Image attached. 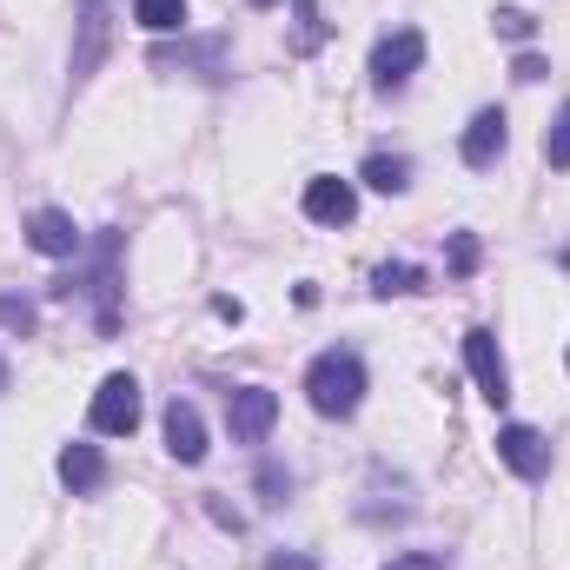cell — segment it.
I'll use <instances>...</instances> for the list:
<instances>
[{"label":"cell","mask_w":570,"mask_h":570,"mask_svg":"<svg viewBox=\"0 0 570 570\" xmlns=\"http://www.w3.org/2000/svg\"><path fill=\"white\" fill-rule=\"evenodd\" d=\"M27 246H33L40 259H80V253H87V233L73 226V213L33 206V213H27Z\"/></svg>","instance_id":"52a82bcc"},{"label":"cell","mask_w":570,"mask_h":570,"mask_svg":"<svg viewBox=\"0 0 570 570\" xmlns=\"http://www.w3.org/2000/svg\"><path fill=\"white\" fill-rule=\"evenodd\" d=\"M464 365H471V379H478V392H484L491 405H504V399H511V365H504V352H498V332H491V325H471V332H464Z\"/></svg>","instance_id":"ba28073f"},{"label":"cell","mask_w":570,"mask_h":570,"mask_svg":"<svg viewBox=\"0 0 570 570\" xmlns=\"http://www.w3.org/2000/svg\"><path fill=\"white\" fill-rule=\"evenodd\" d=\"M558 259H564V266H570V246H564V253H558Z\"/></svg>","instance_id":"484cf974"},{"label":"cell","mask_w":570,"mask_h":570,"mask_svg":"<svg viewBox=\"0 0 570 570\" xmlns=\"http://www.w3.org/2000/svg\"><path fill=\"white\" fill-rule=\"evenodd\" d=\"M153 67L159 73H199V80H226V33L213 40H193V47H153Z\"/></svg>","instance_id":"8fae6325"},{"label":"cell","mask_w":570,"mask_h":570,"mask_svg":"<svg viewBox=\"0 0 570 570\" xmlns=\"http://www.w3.org/2000/svg\"><path fill=\"white\" fill-rule=\"evenodd\" d=\"M305 219L312 226H352L358 219V186L352 179H338V173H318V179H305Z\"/></svg>","instance_id":"9c48e42d"},{"label":"cell","mask_w":570,"mask_h":570,"mask_svg":"<svg viewBox=\"0 0 570 570\" xmlns=\"http://www.w3.org/2000/svg\"><path fill=\"white\" fill-rule=\"evenodd\" d=\"M498 458H504V471L511 478H524V484H544L551 478V438L538 425H498Z\"/></svg>","instance_id":"5b68a950"},{"label":"cell","mask_w":570,"mask_h":570,"mask_svg":"<svg viewBox=\"0 0 570 570\" xmlns=\"http://www.w3.org/2000/svg\"><path fill=\"white\" fill-rule=\"evenodd\" d=\"M419 67H425V33L419 27H399V33H385L372 47V87L379 94H405Z\"/></svg>","instance_id":"277c9868"},{"label":"cell","mask_w":570,"mask_h":570,"mask_svg":"<svg viewBox=\"0 0 570 570\" xmlns=\"http://www.w3.org/2000/svg\"><path fill=\"white\" fill-rule=\"evenodd\" d=\"M385 570H451V551H399Z\"/></svg>","instance_id":"7402d4cb"},{"label":"cell","mask_w":570,"mask_h":570,"mask_svg":"<svg viewBox=\"0 0 570 570\" xmlns=\"http://www.w3.org/2000/svg\"><path fill=\"white\" fill-rule=\"evenodd\" d=\"M0 332H13V338H33V332H40V312H33V298H20V292H0Z\"/></svg>","instance_id":"2e32d148"},{"label":"cell","mask_w":570,"mask_h":570,"mask_svg":"<svg viewBox=\"0 0 570 570\" xmlns=\"http://www.w3.org/2000/svg\"><path fill=\"white\" fill-rule=\"evenodd\" d=\"M419 285H425V273H419V266H405V259L372 273V292H379V298H399V292H419Z\"/></svg>","instance_id":"ac0fdd59"},{"label":"cell","mask_w":570,"mask_h":570,"mask_svg":"<svg viewBox=\"0 0 570 570\" xmlns=\"http://www.w3.org/2000/svg\"><path fill=\"white\" fill-rule=\"evenodd\" d=\"M544 166L551 173H570V100L558 107V120L544 127Z\"/></svg>","instance_id":"e0dca14e"},{"label":"cell","mask_w":570,"mask_h":570,"mask_svg":"<svg viewBox=\"0 0 570 570\" xmlns=\"http://www.w3.org/2000/svg\"><path fill=\"white\" fill-rule=\"evenodd\" d=\"M87 425L100 438H134L140 431V379L134 372H107L94 405H87Z\"/></svg>","instance_id":"3957f363"},{"label":"cell","mask_w":570,"mask_h":570,"mask_svg":"<svg viewBox=\"0 0 570 570\" xmlns=\"http://www.w3.org/2000/svg\"><path fill=\"white\" fill-rule=\"evenodd\" d=\"M166 451H173L179 464H199V458H206V419H199L193 399H173V405H166Z\"/></svg>","instance_id":"4fadbf2b"},{"label":"cell","mask_w":570,"mask_h":570,"mask_svg":"<svg viewBox=\"0 0 570 570\" xmlns=\"http://www.w3.org/2000/svg\"><path fill=\"white\" fill-rule=\"evenodd\" d=\"M358 179H365L372 193H405V186H412V159H405V153H372V159L358 166Z\"/></svg>","instance_id":"5bb4252c"},{"label":"cell","mask_w":570,"mask_h":570,"mask_svg":"<svg viewBox=\"0 0 570 570\" xmlns=\"http://www.w3.org/2000/svg\"><path fill=\"white\" fill-rule=\"evenodd\" d=\"M273 425H279V392H266V385L226 392V431H233V444H266Z\"/></svg>","instance_id":"8992f818"},{"label":"cell","mask_w":570,"mask_h":570,"mask_svg":"<svg viewBox=\"0 0 570 570\" xmlns=\"http://www.w3.org/2000/svg\"><path fill=\"white\" fill-rule=\"evenodd\" d=\"M53 471H60V484H67L73 498H94V491L107 484V458H100V444H87V438H73Z\"/></svg>","instance_id":"7c38bea8"},{"label":"cell","mask_w":570,"mask_h":570,"mask_svg":"<svg viewBox=\"0 0 570 570\" xmlns=\"http://www.w3.org/2000/svg\"><path fill=\"white\" fill-rule=\"evenodd\" d=\"M266 570H325V564H318V558H305V551H273Z\"/></svg>","instance_id":"cb8c5ba5"},{"label":"cell","mask_w":570,"mask_h":570,"mask_svg":"<svg viewBox=\"0 0 570 570\" xmlns=\"http://www.w3.org/2000/svg\"><path fill=\"white\" fill-rule=\"evenodd\" d=\"M544 73H551V67H544L538 53H518V67H511V80H518V87H538Z\"/></svg>","instance_id":"603a6c76"},{"label":"cell","mask_w":570,"mask_h":570,"mask_svg":"<svg viewBox=\"0 0 570 570\" xmlns=\"http://www.w3.org/2000/svg\"><path fill=\"white\" fill-rule=\"evenodd\" d=\"M134 20L146 33H186V0H134Z\"/></svg>","instance_id":"9a60e30c"},{"label":"cell","mask_w":570,"mask_h":570,"mask_svg":"<svg viewBox=\"0 0 570 570\" xmlns=\"http://www.w3.org/2000/svg\"><path fill=\"white\" fill-rule=\"evenodd\" d=\"M259 7H273V0H259Z\"/></svg>","instance_id":"4316f807"},{"label":"cell","mask_w":570,"mask_h":570,"mask_svg":"<svg viewBox=\"0 0 570 570\" xmlns=\"http://www.w3.org/2000/svg\"><path fill=\"white\" fill-rule=\"evenodd\" d=\"M0 392H7V358H0Z\"/></svg>","instance_id":"d4e9b609"},{"label":"cell","mask_w":570,"mask_h":570,"mask_svg":"<svg viewBox=\"0 0 570 570\" xmlns=\"http://www.w3.org/2000/svg\"><path fill=\"white\" fill-rule=\"evenodd\" d=\"M305 399H312L318 419H352L365 405V358L352 345H325L305 365Z\"/></svg>","instance_id":"6da1fadb"},{"label":"cell","mask_w":570,"mask_h":570,"mask_svg":"<svg viewBox=\"0 0 570 570\" xmlns=\"http://www.w3.org/2000/svg\"><path fill=\"white\" fill-rule=\"evenodd\" d=\"M491 27H498L504 40H531V33H538V20H531L524 7H491Z\"/></svg>","instance_id":"ffe728a7"},{"label":"cell","mask_w":570,"mask_h":570,"mask_svg":"<svg viewBox=\"0 0 570 570\" xmlns=\"http://www.w3.org/2000/svg\"><path fill=\"white\" fill-rule=\"evenodd\" d=\"M253 484H259V504H285V498H292V471H285L279 458H266Z\"/></svg>","instance_id":"d6986e66"},{"label":"cell","mask_w":570,"mask_h":570,"mask_svg":"<svg viewBox=\"0 0 570 570\" xmlns=\"http://www.w3.org/2000/svg\"><path fill=\"white\" fill-rule=\"evenodd\" d=\"M451 273H458V279L478 273V239H471V233H451Z\"/></svg>","instance_id":"44dd1931"},{"label":"cell","mask_w":570,"mask_h":570,"mask_svg":"<svg viewBox=\"0 0 570 570\" xmlns=\"http://www.w3.org/2000/svg\"><path fill=\"white\" fill-rule=\"evenodd\" d=\"M107 53H114V0H73V53H67L73 94L107 67Z\"/></svg>","instance_id":"7a4b0ae2"},{"label":"cell","mask_w":570,"mask_h":570,"mask_svg":"<svg viewBox=\"0 0 570 570\" xmlns=\"http://www.w3.org/2000/svg\"><path fill=\"white\" fill-rule=\"evenodd\" d=\"M504 146H511V120H504V107H484V114H471V127H464L458 153H464L471 173H491V166L504 159Z\"/></svg>","instance_id":"30bf717a"}]
</instances>
